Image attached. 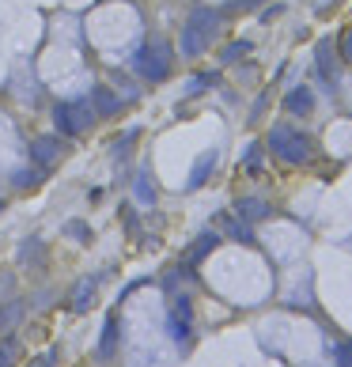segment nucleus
<instances>
[{
	"label": "nucleus",
	"mask_w": 352,
	"mask_h": 367,
	"mask_svg": "<svg viewBox=\"0 0 352 367\" xmlns=\"http://www.w3.org/2000/svg\"><path fill=\"white\" fill-rule=\"evenodd\" d=\"M216 159H220V156H216V151H205V156L197 159V167H194V171H189V182H186L189 189L205 186V182L212 178V171H216Z\"/></svg>",
	"instance_id": "f8f14e48"
},
{
	"label": "nucleus",
	"mask_w": 352,
	"mask_h": 367,
	"mask_svg": "<svg viewBox=\"0 0 352 367\" xmlns=\"http://www.w3.org/2000/svg\"><path fill=\"white\" fill-rule=\"evenodd\" d=\"M0 209H4V201H0Z\"/></svg>",
	"instance_id": "c756f323"
},
{
	"label": "nucleus",
	"mask_w": 352,
	"mask_h": 367,
	"mask_svg": "<svg viewBox=\"0 0 352 367\" xmlns=\"http://www.w3.org/2000/svg\"><path fill=\"white\" fill-rule=\"evenodd\" d=\"M216 35H220V12L216 8H194L186 27H182V57H189V61L201 57L216 42Z\"/></svg>",
	"instance_id": "f257e3e1"
},
{
	"label": "nucleus",
	"mask_w": 352,
	"mask_h": 367,
	"mask_svg": "<svg viewBox=\"0 0 352 367\" xmlns=\"http://www.w3.org/2000/svg\"><path fill=\"white\" fill-rule=\"evenodd\" d=\"M243 167H246V171H250V174H258V171H261V144H250V148H246V159H243Z\"/></svg>",
	"instance_id": "aec40b11"
},
{
	"label": "nucleus",
	"mask_w": 352,
	"mask_h": 367,
	"mask_svg": "<svg viewBox=\"0 0 352 367\" xmlns=\"http://www.w3.org/2000/svg\"><path fill=\"white\" fill-rule=\"evenodd\" d=\"M235 212H239V220L254 223V220H266L273 209H269V201H261V197H243V201L235 205Z\"/></svg>",
	"instance_id": "9b49d317"
},
{
	"label": "nucleus",
	"mask_w": 352,
	"mask_h": 367,
	"mask_svg": "<svg viewBox=\"0 0 352 367\" xmlns=\"http://www.w3.org/2000/svg\"><path fill=\"white\" fill-rule=\"evenodd\" d=\"M171 68H174V50L163 38H148L137 50V57H133V73L148 79V84H163L171 76Z\"/></svg>",
	"instance_id": "7ed1b4c3"
},
{
	"label": "nucleus",
	"mask_w": 352,
	"mask_h": 367,
	"mask_svg": "<svg viewBox=\"0 0 352 367\" xmlns=\"http://www.w3.org/2000/svg\"><path fill=\"white\" fill-rule=\"evenodd\" d=\"M246 4H258V0H231L228 8H246Z\"/></svg>",
	"instance_id": "cd10ccee"
},
{
	"label": "nucleus",
	"mask_w": 352,
	"mask_h": 367,
	"mask_svg": "<svg viewBox=\"0 0 352 367\" xmlns=\"http://www.w3.org/2000/svg\"><path fill=\"white\" fill-rule=\"evenodd\" d=\"M243 53H250V42H235V46H228V50H223V61H235V57H243Z\"/></svg>",
	"instance_id": "393cba45"
},
{
	"label": "nucleus",
	"mask_w": 352,
	"mask_h": 367,
	"mask_svg": "<svg viewBox=\"0 0 352 367\" xmlns=\"http://www.w3.org/2000/svg\"><path fill=\"white\" fill-rule=\"evenodd\" d=\"M91 110L95 114H118V110H122V99H118L114 91H110V87H91Z\"/></svg>",
	"instance_id": "1a4fd4ad"
},
{
	"label": "nucleus",
	"mask_w": 352,
	"mask_h": 367,
	"mask_svg": "<svg viewBox=\"0 0 352 367\" xmlns=\"http://www.w3.org/2000/svg\"><path fill=\"white\" fill-rule=\"evenodd\" d=\"M333 360H337V367H352V345H337L333 348Z\"/></svg>",
	"instance_id": "b1692460"
},
{
	"label": "nucleus",
	"mask_w": 352,
	"mask_h": 367,
	"mask_svg": "<svg viewBox=\"0 0 352 367\" xmlns=\"http://www.w3.org/2000/svg\"><path fill=\"white\" fill-rule=\"evenodd\" d=\"M53 125H57L65 137H84L95 125V110L87 99H61L53 106Z\"/></svg>",
	"instance_id": "20e7f679"
},
{
	"label": "nucleus",
	"mask_w": 352,
	"mask_h": 367,
	"mask_svg": "<svg viewBox=\"0 0 352 367\" xmlns=\"http://www.w3.org/2000/svg\"><path fill=\"white\" fill-rule=\"evenodd\" d=\"M220 246V235L216 231H205L201 238H194V246H189V254H186V265H197L201 258H209V250H216Z\"/></svg>",
	"instance_id": "ddd939ff"
},
{
	"label": "nucleus",
	"mask_w": 352,
	"mask_h": 367,
	"mask_svg": "<svg viewBox=\"0 0 352 367\" xmlns=\"http://www.w3.org/2000/svg\"><path fill=\"white\" fill-rule=\"evenodd\" d=\"M284 106H288V114L307 117L311 110H315V91H311V87H292V91L284 95Z\"/></svg>",
	"instance_id": "6e6552de"
},
{
	"label": "nucleus",
	"mask_w": 352,
	"mask_h": 367,
	"mask_svg": "<svg viewBox=\"0 0 352 367\" xmlns=\"http://www.w3.org/2000/svg\"><path fill=\"white\" fill-rule=\"evenodd\" d=\"M216 79H220V76H216V73H205V76L189 79V84H186V99H194V95H197V91H205V87H212V84H216Z\"/></svg>",
	"instance_id": "6ab92c4d"
},
{
	"label": "nucleus",
	"mask_w": 352,
	"mask_h": 367,
	"mask_svg": "<svg viewBox=\"0 0 352 367\" xmlns=\"http://www.w3.org/2000/svg\"><path fill=\"white\" fill-rule=\"evenodd\" d=\"M42 178H46V167H38V163H35V167H23V171H15L12 186H15V189H35Z\"/></svg>",
	"instance_id": "2eb2a0df"
},
{
	"label": "nucleus",
	"mask_w": 352,
	"mask_h": 367,
	"mask_svg": "<svg viewBox=\"0 0 352 367\" xmlns=\"http://www.w3.org/2000/svg\"><path fill=\"white\" fill-rule=\"evenodd\" d=\"M15 356H19V341H15V337H4V345H0V360L12 364Z\"/></svg>",
	"instance_id": "412c9836"
},
{
	"label": "nucleus",
	"mask_w": 352,
	"mask_h": 367,
	"mask_svg": "<svg viewBox=\"0 0 352 367\" xmlns=\"http://www.w3.org/2000/svg\"><path fill=\"white\" fill-rule=\"evenodd\" d=\"M0 367H12V364H4V360H0Z\"/></svg>",
	"instance_id": "c85d7f7f"
},
{
	"label": "nucleus",
	"mask_w": 352,
	"mask_h": 367,
	"mask_svg": "<svg viewBox=\"0 0 352 367\" xmlns=\"http://www.w3.org/2000/svg\"><path fill=\"white\" fill-rule=\"evenodd\" d=\"M114 348H118V318L110 314V318H106V326H102V341H99V360H110V356H114Z\"/></svg>",
	"instance_id": "4468645a"
},
{
	"label": "nucleus",
	"mask_w": 352,
	"mask_h": 367,
	"mask_svg": "<svg viewBox=\"0 0 352 367\" xmlns=\"http://www.w3.org/2000/svg\"><path fill=\"white\" fill-rule=\"evenodd\" d=\"M315 68H318V76L326 79V84H333V79H337V57H333V42L330 38H322V42L315 46Z\"/></svg>",
	"instance_id": "0eeeda50"
},
{
	"label": "nucleus",
	"mask_w": 352,
	"mask_h": 367,
	"mask_svg": "<svg viewBox=\"0 0 352 367\" xmlns=\"http://www.w3.org/2000/svg\"><path fill=\"white\" fill-rule=\"evenodd\" d=\"M95 292H99V276H84V281L76 284V292H72V310H76V314H84V310L91 307Z\"/></svg>",
	"instance_id": "9d476101"
},
{
	"label": "nucleus",
	"mask_w": 352,
	"mask_h": 367,
	"mask_svg": "<svg viewBox=\"0 0 352 367\" xmlns=\"http://www.w3.org/2000/svg\"><path fill=\"white\" fill-rule=\"evenodd\" d=\"M137 201L140 205H156V182H151L148 171L137 174Z\"/></svg>",
	"instance_id": "dca6fc26"
},
{
	"label": "nucleus",
	"mask_w": 352,
	"mask_h": 367,
	"mask_svg": "<svg viewBox=\"0 0 352 367\" xmlns=\"http://www.w3.org/2000/svg\"><path fill=\"white\" fill-rule=\"evenodd\" d=\"M27 367H57V348H50V352H42V356H35Z\"/></svg>",
	"instance_id": "5701e85b"
},
{
	"label": "nucleus",
	"mask_w": 352,
	"mask_h": 367,
	"mask_svg": "<svg viewBox=\"0 0 352 367\" xmlns=\"http://www.w3.org/2000/svg\"><path fill=\"white\" fill-rule=\"evenodd\" d=\"M57 159H61V140L57 137H35L30 140V163L53 167Z\"/></svg>",
	"instance_id": "423d86ee"
},
{
	"label": "nucleus",
	"mask_w": 352,
	"mask_h": 367,
	"mask_svg": "<svg viewBox=\"0 0 352 367\" xmlns=\"http://www.w3.org/2000/svg\"><path fill=\"white\" fill-rule=\"evenodd\" d=\"M137 140H140V129H129V133H125V140H118V144H114V159H118V163H125V159H129V151H133Z\"/></svg>",
	"instance_id": "f3484780"
},
{
	"label": "nucleus",
	"mask_w": 352,
	"mask_h": 367,
	"mask_svg": "<svg viewBox=\"0 0 352 367\" xmlns=\"http://www.w3.org/2000/svg\"><path fill=\"white\" fill-rule=\"evenodd\" d=\"M341 57H345L349 65H352V27L345 30V35H341Z\"/></svg>",
	"instance_id": "a878e982"
},
{
	"label": "nucleus",
	"mask_w": 352,
	"mask_h": 367,
	"mask_svg": "<svg viewBox=\"0 0 352 367\" xmlns=\"http://www.w3.org/2000/svg\"><path fill=\"white\" fill-rule=\"evenodd\" d=\"M266 148L273 151L277 159L292 163V167L311 163V159H315V140H311L303 129H295V125H273L269 137H266Z\"/></svg>",
	"instance_id": "f03ea898"
},
{
	"label": "nucleus",
	"mask_w": 352,
	"mask_h": 367,
	"mask_svg": "<svg viewBox=\"0 0 352 367\" xmlns=\"http://www.w3.org/2000/svg\"><path fill=\"white\" fill-rule=\"evenodd\" d=\"M171 337L178 348H189V341H194V303H189V295H178L171 307Z\"/></svg>",
	"instance_id": "39448f33"
},
{
	"label": "nucleus",
	"mask_w": 352,
	"mask_h": 367,
	"mask_svg": "<svg viewBox=\"0 0 352 367\" xmlns=\"http://www.w3.org/2000/svg\"><path fill=\"white\" fill-rule=\"evenodd\" d=\"M19 303H8V307H0V333H8L15 326V318H19Z\"/></svg>",
	"instance_id": "a211bd4d"
},
{
	"label": "nucleus",
	"mask_w": 352,
	"mask_h": 367,
	"mask_svg": "<svg viewBox=\"0 0 352 367\" xmlns=\"http://www.w3.org/2000/svg\"><path fill=\"white\" fill-rule=\"evenodd\" d=\"M68 235H76V238H84V243H87V238H91V231H87L84 223H68Z\"/></svg>",
	"instance_id": "bb28decb"
},
{
	"label": "nucleus",
	"mask_w": 352,
	"mask_h": 367,
	"mask_svg": "<svg viewBox=\"0 0 352 367\" xmlns=\"http://www.w3.org/2000/svg\"><path fill=\"white\" fill-rule=\"evenodd\" d=\"M228 231H231L235 238H243V243H250V238H254V231H250V223H246V220H243V223H239V220L228 223Z\"/></svg>",
	"instance_id": "4be33fe9"
}]
</instances>
